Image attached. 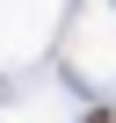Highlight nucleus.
Masks as SVG:
<instances>
[{"mask_svg":"<svg viewBox=\"0 0 116 123\" xmlns=\"http://www.w3.org/2000/svg\"><path fill=\"white\" fill-rule=\"evenodd\" d=\"M87 123H116V109H87Z\"/></svg>","mask_w":116,"mask_h":123,"instance_id":"obj_1","label":"nucleus"}]
</instances>
